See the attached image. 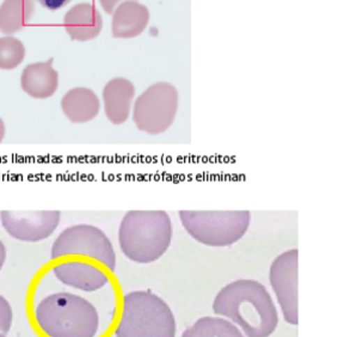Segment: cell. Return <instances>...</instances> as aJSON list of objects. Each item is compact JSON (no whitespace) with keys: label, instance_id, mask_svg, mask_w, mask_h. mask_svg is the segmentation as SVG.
Returning <instances> with one entry per match:
<instances>
[{"label":"cell","instance_id":"8992f818","mask_svg":"<svg viewBox=\"0 0 357 337\" xmlns=\"http://www.w3.org/2000/svg\"><path fill=\"white\" fill-rule=\"evenodd\" d=\"M71 256L92 260L112 273L116 269V253L112 241L93 225H73L56 237L50 250V258L59 260Z\"/></svg>","mask_w":357,"mask_h":337},{"label":"cell","instance_id":"52a82bcc","mask_svg":"<svg viewBox=\"0 0 357 337\" xmlns=\"http://www.w3.org/2000/svg\"><path fill=\"white\" fill-rule=\"evenodd\" d=\"M178 105V90L172 84H152L134 102V123L142 133H165L175 122Z\"/></svg>","mask_w":357,"mask_h":337},{"label":"cell","instance_id":"5b68a950","mask_svg":"<svg viewBox=\"0 0 357 337\" xmlns=\"http://www.w3.org/2000/svg\"><path fill=\"white\" fill-rule=\"evenodd\" d=\"M179 219L191 238L207 246H233L249 231V211H179Z\"/></svg>","mask_w":357,"mask_h":337},{"label":"cell","instance_id":"e0dca14e","mask_svg":"<svg viewBox=\"0 0 357 337\" xmlns=\"http://www.w3.org/2000/svg\"><path fill=\"white\" fill-rule=\"evenodd\" d=\"M182 337H246L237 325L221 317H201L184 330Z\"/></svg>","mask_w":357,"mask_h":337},{"label":"cell","instance_id":"277c9868","mask_svg":"<svg viewBox=\"0 0 357 337\" xmlns=\"http://www.w3.org/2000/svg\"><path fill=\"white\" fill-rule=\"evenodd\" d=\"M175 316L165 300L150 291L127 293L122 299L116 337H176Z\"/></svg>","mask_w":357,"mask_h":337},{"label":"cell","instance_id":"603a6c76","mask_svg":"<svg viewBox=\"0 0 357 337\" xmlns=\"http://www.w3.org/2000/svg\"><path fill=\"white\" fill-rule=\"evenodd\" d=\"M5 134H6V127H5L4 121L0 117V142L4 140Z\"/></svg>","mask_w":357,"mask_h":337},{"label":"cell","instance_id":"9a60e30c","mask_svg":"<svg viewBox=\"0 0 357 337\" xmlns=\"http://www.w3.org/2000/svg\"><path fill=\"white\" fill-rule=\"evenodd\" d=\"M63 115L72 123H86L95 120L100 112V97L91 89L73 88L61 98Z\"/></svg>","mask_w":357,"mask_h":337},{"label":"cell","instance_id":"2e32d148","mask_svg":"<svg viewBox=\"0 0 357 337\" xmlns=\"http://www.w3.org/2000/svg\"><path fill=\"white\" fill-rule=\"evenodd\" d=\"M35 11L33 0H4L0 5V31L6 36L21 31Z\"/></svg>","mask_w":357,"mask_h":337},{"label":"cell","instance_id":"7c38bea8","mask_svg":"<svg viewBox=\"0 0 357 337\" xmlns=\"http://www.w3.org/2000/svg\"><path fill=\"white\" fill-rule=\"evenodd\" d=\"M150 10L137 0H126L112 13V33L115 38H137L150 22Z\"/></svg>","mask_w":357,"mask_h":337},{"label":"cell","instance_id":"ba28073f","mask_svg":"<svg viewBox=\"0 0 357 337\" xmlns=\"http://www.w3.org/2000/svg\"><path fill=\"white\" fill-rule=\"evenodd\" d=\"M269 281L284 321L291 325L299 324V250H287L275 258L270 266Z\"/></svg>","mask_w":357,"mask_h":337},{"label":"cell","instance_id":"7a4b0ae2","mask_svg":"<svg viewBox=\"0 0 357 337\" xmlns=\"http://www.w3.org/2000/svg\"><path fill=\"white\" fill-rule=\"evenodd\" d=\"M172 221L165 211H129L121 220L119 244L130 261L150 264L170 248Z\"/></svg>","mask_w":357,"mask_h":337},{"label":"cell","instance_id":"4fadbf2b","mask_svg":"<svg viewBox=\"0 0 357 337\" xmlns=\"http://www.w3.org/2000/svg\"><path fill=\"white\" fill-rule=\"evenodd\" d=\"M63 25L72 40L86 42L100 35L103 29V18L95 5L80 3L67 11Z\"/></svg>","mask_w":357,"mask_h":337},{"label":"cell","instance_id":"ac0fdd59","mask_svg":"<svg viewBox=\"0 0 357 337\" xmlns=\"http://www.w3.org/2000/svg\"><path fill=\"white\" fill-rule=\"evenodd\" d=\"M25 58L23 42L13 36L0 38V70L11 71L20 66Z\"/></svg>","mask_w":357,"mask_h":337},{"label":"cell","instance_id":"5bb4252c","mask_svg":"<svg viewBox=\"0 0 357 337\" xmlns=\"http://www.w3.org/2000/svg\"><path fill=\"white\" fill-rule=\"evenodd\" d=\"M33 63L25 66L22 72V90L36 100H46L53 96L59 88V73L52 63Z\"/></svg>","mask_w":357,"mask_h":337},{"label":"cell","instance_id":"9c48e42d","mask_svg":"<svg viewBox=\"0 0 357 337\" xmlns=\"http://www.w3.org/2000/svg\"><path fill=\"white\" fill-rule=\"evenodd\" d=\"M61 220L59 211H3L0 223L8 236L25 243L50 238Z\"/></svg>","mask_w":357,"mask_h":337},{"label":"cell","instance_id":"30bf717a","mask_svg":"<svg viewBox=\"0 0 357 337\" xmlns=\"http://www.w3.org/2000/svg\"><path fill=\"white\" fill-rule=\"evenodd\" d=\"M55 278L68 287L83 292H96L109 283V275L96 263L70 260L53 268Z\"/></svg>","mask_w":357,"mask_h":337},{"label":"cell","instance_id":"cb8c5ba5","mask_svg":"<svg viewBox=\"0 0 357 337\" xmlns=\"http://www.w3.org/2000/svg\"><path fill=\"white\" fill-rule=\"evenodd\" d=\"M0 337H6V335H4V334H0Z\"/></svg>","mask_w":357,"mask_h":337},{"label":"cell","instance_id":"7402d4cb","mask_svg":"<svg viewBox=\"0 0 357 337\" xmlns=\"http://www.w3.org/2000/svg\"><path fill=\"white\" fill-rule=\"evenodd\" d=\"M6 255H8L6 246H4L3 241H0V271H1L3 267H4L5 261H6Z\"/></svg>","mask_w":357,"mask_h":337},{"label":"cell","instance_id":"6da1fadb","mask_svg":"<svg viewBox=\"0 0 357 337\" xmlns=\"http://www.w3.org/2000/svg\"><path fill=\"white\" fill-rule=\"evenodd\" d=\"M213 311L229 318L248 337H270L278 325L274 300L256 280H236L221 288L213 301Z\"/></svg>","mask_w":357,"mask_h":337},{"label":"cell","instance_id":"8fae6325","mask_svg":"<svg viewBox=\"0 0 357 337\" xmlns=\"http://www.w3.org/2000/svg\"><path fill=\"white\" fill-rule=\"evenodd\" d=\"M135 97V87L129 80L117 77L109 80L103 89L105 117L112 125H123L128 120Z\"/></svg>","mask_w":357,"mask_h":337},{"label":"cell","instance_id":"d6986e66","mask_svg":"<svg viewBox=\"0 0 357 337\" xmlns=\"http://www.w3.org/2000/svg\"><path fill=\"white\" fill-rule=\"evenodd\" d=\"M13 308L4 297L0 296V334L8 335L13 327Z\"/></svg>","mask_w":357,"mask_h":337},{"label":"cell","instance_id":"3957f363","mask_svg":"<svg viewBox=\"0 0 357 337\" xmlns=\"http://www.w3.org/2000/svg\"><path fill=\"white\" fill-rule=\"evenodd\" d=\"M35 320L48 337H96L100 330V315L83 297L60 292L36 305Z\"/></svg>","mask_w":357,"mask_h":337},{"label":"cell","instance_id":"ffe728a7","mask_svg":"<svg viewBox=\"0 0 357 337\" xmlns=\"http://www.w3.org/2000/svg\"><path fill=\"white\" fill-rule=\"evenodd\" d=\"M38 3L43 6V8L55 11L59 8H63L66 6L68 3H71V0H38Z\"/></svg>","mask_w":357,"mask_h":337},{"label":"cell","instance_id":"44dd1931","mask_svg":"<svg viewBox=\"0 0 357 337\" xmlns=\"http://www.w3.org/2000/svg\"><path fill=\"white\" fill-rule=\"evenodd\" d=\"M123 1H126V0H100V5H102L104 11L109 13V15L114 13L115 8H116L121 3H123Z\"/></svg>","mask_w":357,"mask_h":337}]
</instances>
